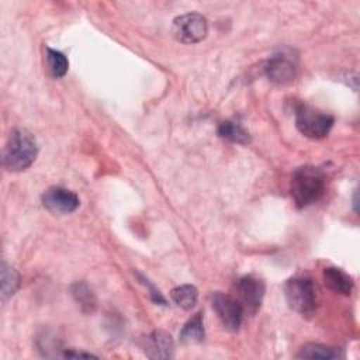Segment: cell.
<instances>
[{
    "mask_svg": "<svg viewBox=\"0 0 360 360\" xmlns=\"http://www.w3.org/2000/svg\"><path fill=\"white\" fill-rule=\"evenodd\" d=\"M345 354L342 349L326 346L321 343H307L295 354L297 359H315V360H338Z\"/></svg>",
    "mask_w": 360,
    "mask_h": 360,
    "instance_id": "obj_12",
    "label": "cell"
},
{
    "mask_svg": "<svg viewBox=\"0 0 360 360\" xmlns=\"http://www.w3.org/2000/svg\"><path fill=\"white\" fill-rule=\"evenodd\" d=\"M46 63L51 75L55 79L63 77L69 69L68 58L60 51H56L52 48H46Z\"/></svg>",
    "mask_w": 360,
    "mask_h": 360,
    "instance_id": "obj_18",
    "label": "cell"
},
{
    "mask_svg": "<svg viewBox=\"0 0 360 360\" xmlns=\"http://www.w3.org/2000/svg\"><path fill=\"white\" fill-rule=\"evenodd\" d=\"M62 357H68V359H80V357H84V359H89V357H96L94 354L91 353H84V352H76L73 349H69V350H65L62 354Z\"/></svg>",
    "mask_w": 360,
    "mask_h": 360,
    "instance_id": "obj_20",
    "label": "cell"
},
{
    "mask_svg": "<svg viewBox=\"0 0 360 360\" xmlns=\"http://www.w3.org/2000/svg\"><path fill=\"white\" fill-rule=\"evenodd\" d=\"M236 291L238 301L240 302L243 312L255 315L262 305L266 291L263 280L253 274L243 276L236 283Z\"/></svg>",
    "mask_w": 360,
    "mask_h": 360,
    "instance_id": "obj_7",
    "label": "cell"
},
{
    "mask_svg": "<svg viewBox=\"0 0 360 360\" xmlns=\"http://www.w3.org/2000/svg\"><path fill=\"white\" fill-rule=\"evenodd\" d=\"M267 79L274 84H288L295 79L297 68L291 58L284 53L273 55L264 65Z\"/></svg>",
    "mask_w": 360,
    "mask_h": 360,
    "instance_id": "obj_9",
    "label": "cell"
},
{
    "mask_svg": "<svg viewBox=\"0 0 360 360\" xmlns=\"http://www.w3.org/2000/svg\"><path fill=\"white\" fill-rule=\"evenodd\" d=\"M0 285H1V301L4 302L10 297H13L20 285V274L17 270L7 263H1L0 270Z\"/></svg>",
    "mask_w": 360,
    "mask_h": 360,
    "instance_id": "obj_14",
    "label": "cell"
},
{
    "mask_svg": "<svg viewBox=\"0 0 360 360\" xmlns=\"http://www.w3.org/2000/svg\"><path fill=\"white\" fill-rule=\"evenodd\" d=\"M323 281L328 288L342 295H350L354 285L352 277L338 267H326L323 270Z\"/></svg>",
    "mask_w": 360,
    "mask_h": 360,
    "instance_id": "obj_11",
    "label": "cell"
},
{
    "mask_svg": "<svg viewBox=\"0 0 360 360\" xmlns=\"http://www.w3.org/2000/svg\"><path fill=\"white\" fill-rule=\"evenodd\" d=\"M70 292L75 301L80 305L83 312H93L96 309L97 307L96 295L84 281H76L75 284H72Z\"/></svg>",
    "mask_w": 360,
    "mask_h": 360,
    "instance_id": "obj_15",
    "label": "cell"
},
{
    "mask_svg": "<svg viewBox=\"0 0 360 360\" xmlns=\"http://www.w3.org/2000/svg\"><path fill=\"white\" fill-rule=\"evenodd\" d=\"M173 37L183 44L201 42L208 34V21L202 14L187 13L173 20Z\"/></svg>",
    "mask_w": 360,
    "mask_h": 360,
    "instance_id": "obj_5",
    "label": "cell"
},
{
    "mask_svg": "<svg viewBox=\"0 0 360 360\" xmlns=\"http://www.w3.org/2000/svg\"><path fill=\"white\" fill-rule=\"evenodd\" d=\"M295 127L309 139L325 138L333 127L335 118L326 112L318 111L308 104H298L295 107Z\"/></svg>",
    "mask_w": 360,
    "mask_h": 360,
    "instance_id": "obj_4",
    "label": "cell"
},
{
    "mask_svg": "<svg viewBox=\"0 0 360 360\" xmlns=\"http://www.w3.org/2000/svg\"><path fill=\"white\" fill-rule=\"evenodd\" d=\"M204 323H202V314L197 312L191 319H188L183 329L180 330V342L190 345V343H200L204 340Z\"/></svg>",
    "mask_w": 360,
    "mask_h": 360,
    "instance_id": "obj_13",
    "label": "cell"
},
{
    "mask_svg": "<svg viewBox=\"0 0 360 360\" xmlns=\"http://www.w3.org/2000/svg\"><path fill=\"white\" fill-rule=\"evenodd\" d=\"M284 294L288 307L302 316H311L316 309V287L308 277H294L285 281Z\"/></svg>",
    "mask_w": 360,
    "mask_h": 360,
    "instance_id": "obj_3",
    "label": "cell"
},
{
    "mask_svg": "<svg viewBox=\"0 0 360 360\" xmlns=\"http://www.w3.org/2000/svg\"><path fill=\"white\" fill-rule=\"evenodd\" d=\"M325 174L319 167L305 165L294 170L291 177V197L298 208L315 204L325 193Z\"/></svg>",
    "mask_w": 360,
    "mask_h": 360,
    "instance_id": "obj_1",
    "label": "cell"
},
{
    "mask_svg": "<svg viewBox=\"0 0 360 360\" xmlns=\"http://www.w3.org/2000/svg\"><path fill=\"white\" fill-rule=\"evenodd\" d=\"M212 309L215 311L222 326L229 332H236L240 328L243 318V308L240 302L224 292H212L210 295Z\"/></svg>",
    "mask_w": 360,
    "mask_h": 360,
    "instance_id": "obj_6",
    "label": "cell"
},
{
    "mask_svg": "<svg viewBox=\"0 0 360 360\" xmlns=\"http://www.w3.org/2000/svg\"><path fill=\"white\" fill-rule=\"evenodd\" d=\"M172 300L174 304H177L183 309H191L198 298V291L191 284H181L179 287H174L170 292Z\"/></svg>",
    "mask_w": 360,
    "mask_h": 360,
    "instance_id": "obj_17",
    "label": "cell"
},
{
    "mask_svg": "<svg viewBox=\"0 0 360 360\" xmlns=\"http://www.w3.org/2000/svg\"><path fill=\"white\" fill-rule=\"evenodd\" d=\"M142 349L149 359H170L174 352V342L170 333L156 329L145 336Z\"/></svg>",
    "mask_w": 360,
    "mask_h": 360,
    "instance_id": "obj_10",
    "label": "cell"
},
{
    "mask_svg": "<svg viewBox=\"0 0 360 360\" xmlns=\"http://www.w3.org/2000/svg\"><path fill=\"white\" fill-rule=\"evenodd\" d=\"M42 205L53 214H70L77 210L80 200L76 193L63 187H49L41 197Z\"/></svg>",
    "mask_w": 360,
    "mask_h": 360,
    "instance_id": "obj_8",
    "label": "cell"
},
{
    "mask_svg": "<svg viewBox=\"0 0 360 360\" xmlns=\"http://www.w3.org/2000/svg\"><path fill=\"white\" fill-rule=\"evenodd\" d=\"M139 277H141L142 283H143L145 285H148V288H149V291H150L152 301H153V302H156V304H166V300L163 298V295L160 294V291H159V290H156V288L149 283V280H146V278H145V277H142V276H139Z\"/></svg>",
    "mask_w": 360,
    "mask_h": 360,
    "instance_id": "obj_19",
    "label": "cell"
},
{
    "mask_svg": "<svg viewBox=\"0 0 360 360\" xmlns=\"http://www.w3.org/2000/svg\"><path fill=\"white\" fill-rule=\"evenodd\" d=\"M218 135L224 139L233 142V143H239V145L250 143L249 132L242 125H239L238 122H233V121L221 122L218 127Z\"/></svg>",
    "mask_w": 360,
    "mask_h": 360,
    "instance_id": "obj_16",
    "label": "cell"
},
{
    "mask_svg": "<svg viewBox=\"0 0 360 360\" xmlns=\"http://www.w3.org/2000/svg\"><path fill=\"white\" fill-rule=\"evenodd\" d=\"M38 155V145L31 132L15 128L11 131L3 150V165L10 172L28 169Z\"/></svg>",
    "mask_w": 360,
    "mask_h": 360,
    "instance_id": "obj_2",
    "label": "cell"
}]
</instances>
